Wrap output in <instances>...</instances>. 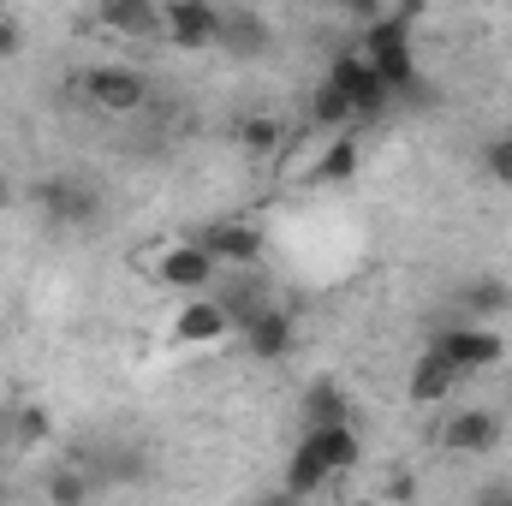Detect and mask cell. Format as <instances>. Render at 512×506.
<instances>
[{
    "mask_svg": "<svg viewBox=\"0 0 512 506\" xmlns=\"http://www.w3.org/2000/svg\"><path fill=\"white\" fill-rule=\"evenodd\" d=\"M411 18L417 12H376L358 36V54L376 66V78L387 84V96H417V60H411Z\"/></svg>",
    "mask_w": 512,
    "mask_h": 506,
    "instance_id": "1",
    "label": "cell"
},
{
    "mask_svg": "<svg viewBox=\"0 0 512 506\" xmlns=\"http://www.w3.org/2000/svg\"><path fill=\"white\" fill-rule=\"evenodd\" d=\"M30 203L54 221V227H90L96 215H102V191L90 185V179H78V173H54V179H36L30 185Z\"/></svg>",
    "mask_w": 512,
    "mask_h": 506,
    "instance_id": "2",
    "label": "cell"
},
{
    "mask_svg": "<svg viewBox=\"0 0 512 506\" xmlns=\"http://www.w3.org/2000/svg\"><path fill=\"white\" fill-rule=\"evenodd\" d=\"M215 280H221V262L203 251V245H191V239H179V245H167V251L155 256V286H167V292H197V298H209Z\"/></svg>",
    "mask_w": 512,
    "mask_h": 506,
    "instance_id": "3",
    "label": "cell"
},
{
    "mask_svg": "<svg viewBox=\"0 0 512 506\" xmlns=\"http://www.w3.org/2000/svg\"><path fill=\"white\" fill-rule=\"evenodd\" d=\"M328 84L352 102V114L358 120H376V114H387V84L376 78V66L358 54V48H346V54H334V66H328Z\"/></svg>",
    "mask_w": 512,
    "mask_h": 506,
    "instance_id": "4",
    "label": "cell"
},
{
    "mask_svg": "<svg viewBox=\"0 0 512 506\" xmlns=\"http://www.w3.org/2000/svg\"><path fill=\"white\" fill-rule=\"evenodd\" d=\"M435 352L459 370V376H477V370H495L501 358H507V340L495 334V328H447L441 340H435Z\"/></svg>",
    "mask_w": 512,
    "mask_h": 506,
    "instance_id": "5",
    "label": "cell"
},
{
    "mask_svg": "<svg viewBox=\"0 0 512 506\" xmlns=\"http://www.w3.org/2000/svg\"><path fill=\"white\" fill-rule=\"evenodd\" d=\"M84 96H90L102 114H137V108L149 102V84H143V72H131V66H90V72H84Z\"/></svg>",
    "mask_w": 512,
    "mask_h": 506,
    "instance_id": "6",
    "label": "cell"
},
{
    "mask_svg": "<svg viewBox=\"0 0 512 506\" xmlns=\"http://www.w3.org/2000/svg\"><path fill=\"white\" fill-rule=\"evenodd\" d=\"M191 245H203L221 268L239 274V268H256L262 262V227H251V221H209Z\"/></svg>",
    "mask_w": 512,
    "mask_h": 506,
    "instance_id": "7",
    "label": "cell"
},
{
    "mask_svg": "<svg viewBox=\"0 0 512 506\" xmlns=\"http://www.w3.org/2000/svg\"><path fill=\"white\" fill-rule=\"evenodd\" d=\"M161 36L173 48H209L221 36V6H209V0H167L161 6Z\"/></svg>",
    "mask_w": 512,
    "mask_h": 506,
    "instance_id": "8",
    "label": "cell"
},
{
    "mask_svg": "<svg viewBox=\"0 0 512 506\" xmlns=\"http://www.w3.org/2000/svg\"><path fill=\"white\" fill-rule=\"evenodd\" d=\"M298 423H304V435H322V429H352V393L340 387V381H310L304 393H298Z\"/></svg>",
    "mask_w": 512,
    "mask_h": 506,
    "instance_id": "9",
    "label": "cell"
},
{
    "mask_svg": "<svg viewBox=\"0 0 512 506\" xmlns=\"http://www.w3.org/2000/svg\"><path fill=\"white\" fill-rule=\"evenodd\" d=\"M447 453H495L501 447V417L495 411H453L447 423H441V435H435Z\"/></svg>",
    "mask_w": 512,
    "mask_h": 506,
    "instance_id": "10",
    "label": "cell"
},
{
    "mask_svg": "<svg viewBox=\"0 0 512 506\" xmlns=\"http://www.w3.org/2000/svg\"><path fill=\"white\" fill-rule=\"evenodd\" d=\"M245 334V352H251L256 364H280L292 346H298V334H292V310H280V304H268L256 322L239 328Z\"/></svg>",
    "mask_w": 512,
    "mask_h": 506,
    "instance_id": "11",
    "label": "cell"
},
{
    "mask_svg": "<svg viewBox=\"0 0 512 506\" xmlns=\"http://www.w3.org/2000/svg\"><path fill=\"white\" fill-rule=\"evenodd\" d=\"M209 298L221 304V316H227L233 328H245V322H256V316L268 310V286H262V274H251V268H239L233 280H215Z\"/></svg>",
    "mask_w": 512,
    "mask_h": 506,
    "instance_id": "12",
    "label": "cell"
},
{
    "mask_svg": "<svg viewBox=\"0 0 512 506\" xmlns=\"http://www.w3.org/2000/svg\"><path fill=\"white\" fill-rule=\"evenodd\" d=\"M268 42H274L268 18H256L245 6H221V36H215V48H227V54H268Z\"/></svg>",
    "mask_w": 512,
    "mask_h": 506,
    "instance_id": "13",
    "label": "cell"
},
{
    "mask_svg": "<svg viewBox=\"0 0 512 506\" xmlns=\"http://www.w3.org/2000/svg\"><path fill=\"white\" fill-rule=\"evenodd\" d=\"M221 334H233V322L221 316L215 298H191V304L173 316V340H185V346H215Z\"/></svg>",
    "mask_w": 512,
    "mask_h": 506,
    "instance_id": "14",
    "label": "cell"
},
{
    "mask_svg": "<svg viewBox=\"0 0 512 506\" xmlns=\"http://www.w3.org/2000/svg\"><path fill=\"white\" fill-rule=\"evenodd\" d=\"M96 18L114 36H161V6H149V0H102Z\"/></svg>",
    "mask_w": 512,
    "mask_h": 506,
    "instance_id": "15",
    "label": "cell"
},
{
    "mask_svg": "<svg viewBox=\"0 0 512 506\" xmlns=\"http://www.w3.org/2000/svg\"><path fill=\"white\" fill-rule=\"evenodd\" d=\"M459 381H465V376H459L435 346H429V352L417 358V370H411V399H417V405H447V393H453Z\"/></svg>",
    "mask_w": 512,
    "mask_h": 506,
    "instance_id": "16",
    "label": "cell"
},
{
    "mask_svg": "<svg viewBox=\"0 0 512 506\" xmlns=\"http://www.w3.org/2000/svg\"><path fill=\"white\" fill-rule=\"evenodd\" d=\"M304 447L328 465V477H340V471H352L358 465V429H322V435H304Z\"/></svg>",
    "mask_w": 512,
    "mask_h": 506,
    "instance_id": "17",
    "label": "cell"
},
{
    "mask_svg": "<svg viewBox=\"0 0 512 506\" xmlns=\"http://www.w3.org/2000/svg\"><path fill=\"white\" fill-rule=\"evenodd\" d=\"M358 161H364L358 143H352V137H334V143L322 149V161L310 167V185H352V179H358Z\"/></svg>",
    "mask_w": 512,
    "mask_h": 506,
    "instance_id": "18",
    "label": "cell"
},
{
    "mask_svg": "<svg viewBox=\"0 0 512 506\" xmlns=\"http://www.w3.org/2000/svg\"><path fill=\"white\" fill-rule=\"evenodd\" d=\"M280 489H286V495H298V501H310L316 489H328V465H322V459H316V453L298 441V447H292V459H286V477H280Z\"/></svg>",
    "mask_w": 512,
    "mask_h": 506,
    "instance_id": "19",
    "label": "cell"
},
{
    "mask_svg": "<svg viewBox=\"0 0 512 506\" xmlns=\"http://www.w3.org/2000/svg\"><path fill=\"white\" fill-rule=\"evenodd\" d=\"M465 304H471L477 328H489V322L512 304V286H507V280H465Z\"/></svg>",
    "mask_w": 512,
    "mask_h": 506,
    "instance_id": "20",
    "label": "cell"
},
{
    "mask_svg": "<svg viewBox=\"0 0 512 506\" xmlns=\"http://www.w3.org/2000/svg\"><path fill=\"white\" fill-rule=\"evenodd\" d=\"M310 120H316L322 131H340V137H352V126H358L352 102H346L334 84H322V90H316V102H310Z\"/></svg>",
    "mask_w": 512,
    "mask_h": 506,
    "instance_id": "21",
    "label": "cell"
},
{
    "mask_svg": "<svg viewBox=\"0 0 512 506\" xmlns=\"http://www.w3.org/2000/svg\"><path fill=\"white\" fill-rule=\"evenodd\" d=\"M90 501H96V483H90L78 465L48 471V506H90Z\"/></svg>",
    "mask_w": 512,
    "mask_h": 506,
    "instance_id": "22",
    "label": "cell"
},
{
    "mask_svg": "<svg viewBox=\"0 0 512 506\" xmlns=\"http://www.w3.org/2000/svg\"><path fill=\"white\" fill-rule=\"evenodd\" d=\"M280 143H286V126L268 120V114H251V120L239 126V149H245V155H274Z\"/></svg>",
    "mask_w": 512,
    "mask_h": 506,
    "instance_id": "23",
    "label": "cell"
},
{
    "mask_svg": "<svg viewBox=\"0 0 512 506\" xmlns=\"http://www.w3.org/2000/svg\"><path fill=\"white\" fill-rule=\"evenodd\" d=\"M12 435H18V447H42V441L54 435V417H48L42 405H18V411H12Z\"/></svg>",
    "mask_w": 512,
    "mask_h": 506,
    "instance_id": "24",
    "label": "cell"
},
{
    "mask_svg": "<svg viewBox=\"0 0 512 506\" xmlns=\"http://www.w3.org/2000/svg\"><path fill=\"white\" fill-rule=\"evenodd\" d=\"M483 167L501 179V185H512V131H501V137H489V149H483Z\"/></svg>",
    "mask_w": 512,
    "mask_h": 506,
    "instance_id": "25",
    "label": "cell"
},
{
    "mask_svg": "<svg viewBox=\"0 0 512 506\" xmlns=\"http://www.w3.org/2000/svg\"><path fill=\"white\" fill-rule=\"evenodd\" d=\"M477 506H512V489L507 483H483L477 489Z\"/></svg>",
    "mask_w": 512,
    "mask_h": 506,
    "instance_id": "26",
    "label": "cell"
},
{
    "mask_svg": "<svg viewBox=\"0 0 512 506\" xmlns=\"http://www.w3.org/2000/svg\"><path fill=\"white\" fill-rule=\"evenodd\" d=\"M251 506H304L298 495H286V489H268V495H256Z\"/></svg>",
    "mask_w": 512,
    "mask_h": 506,
    "instance_id": "27",
    "label": "cell"
},
{
    "mask_svg": "<svg viewBox=\"0 0 512 506\" xmlns=\"http://www.w3.org/2000/svg\"><path fill=\"white\" fill-rule=\"evenodd\" d=\"M387 495H393V501H411V471H393V483H387Z\"/></svg>",
    "mask_w": 512,
    "mask_h": 506,
    "instance_id": "28",
    "label": "cell"
},
{
    "mask_svg": "<svg viewBox=\"0 0 512 506\" xmlns=\"http://www.w3.org/2000/svg\"><path fill=\"white\" fill-rule=\"evenodd\" d=\"M6 197H12V185H6V173H0V203H6Z\"/></svg>",
    "mask_w": 512,
    "mask_h": 506,
    "instance_id": "29",
    "label": "cell"
}]
</instances>
